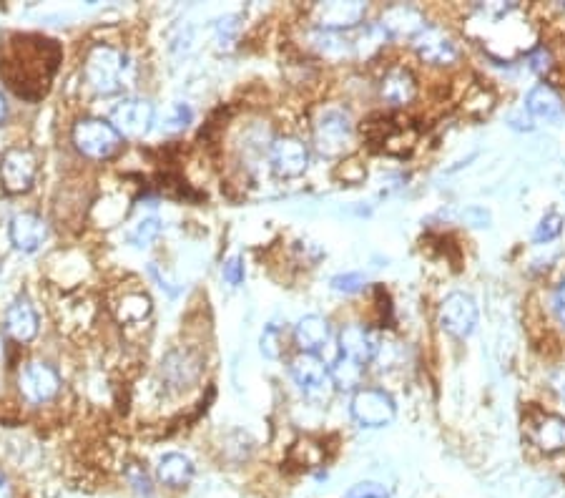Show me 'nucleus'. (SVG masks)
<instances>
[{
  "label": "nucleus",
  "instance_id": "1",
  "mask_svg": "<svg viewBox=\"0 0 565 498\" xmlns=\"http://www.w3.org/2000/svg\"><path fill=\"white\" fill-rule=\"evenodd\" d=\"M131 73L134 66L129 56L111 46H96L86 58V81L96 94H119L131 83Z\"/></svg>",
  "mask_w": 565,
  "mask_h": 498
},
{
  "label": "nucleus",
  "instance_id": "2",
  "mask_svg": "<svg viewBox=\"0 0 565 498\" xmlns=\"http://www.w3.org/2000/svg\"><path fill=\"white\" fill-rule=\"evenodd\" d=\"M73 144L88 159L106 161L119 154L124 146V136L113 129L111 121L81 119L73 126Z\"/></svg>",
  "mask_w": 565,
  "mask_h": 498
},
{
  "label": "nucleus",
  "instance_id": "3",
  "mask_svg": "<svg viewBox=\"0 0 565 498\" xmlns=\"http://www.w3.org/2000/svg\"><path fill=\"white\" fill-rule=\"evenodd\" d=\"M355 131L345 111L329 109L314 124V146L322 156H342L350 151Z\"/></svg>",
  "mask_w": 565,
  "mask_h": 498
},
{
  "label": "nucleus",
  "instance_id": "4",
  "mask_svg": "<svg viewBox=\"0 0 565 498\" xmlns=\"http://www.w3.org/2000/svg\"><path fill=\"white\" fill-rule=\"evenodd\" d=\"M352 418L365 428H385L395 421L397 405L392 395L380 388H360L352 395Z\"/></svg>",
  "mask_w": 565,
  "mask_h": 498
},
{
  "label": "nucleus",
  "instance_id": "5",
  "mask_svg": "<svg viewBox=\"0 0 565 498\" xmlns=\"http://www.w3.org/2000/svg\"><path fill=\"white\" fill-rule=\"evenodd\" d=\"M38 174V159L26 146L8 149L0 159V184L8 194H23L33 187Z\"/></svg>",
  "mask_w": 565,
  "mask_h": 498
},
{
  "label": "nucleus",
  "instance_id": "6",
  "mask_svg": "<svg viewBox=\"0 0 565 498\" xmlns=\"http://www.w3.org/2000/svg\"><path fill=\"white\" fill-rule=\"evenodd\" d=\"M289 373L307 398H327L334 385L329 368L317 353H299L289 365Z\"/></svg>",
  "mask_w": 565,
  "mask_h": 498
},
{
  "label": "nucleus",
  "instance_id": "7",
  "mask_svg": "<svg viewBox=\"0 0 565 498\" xmlns=\"http://www.w3.org/2000/svg\"><path fill=\"white\" fill-rule=\"evenodd\" d=\"M18 388H21V395L28 403H51L61 390V375L46 363H28L18 375Z\"/></svg>",
  "mask_w": 565,
  "mask_h": 498
},
{
  "label": "nucleus",
  "instance_id": "8",
  "mask_svg": "<svg viewBox=\"0 0 565 498\" xmlns=\"http://www.w3.org/2000/svg\"><path fill=\"white\" fill-rule=\"evenodd\" d=\"M111 124L121 136L141 139L154 126V106L146 99H121L111 109Z\"/></svg>",
  "mask_w": 565,
  "mask_h": 498
},
{
  "label": "nucleus",
  "instance_id": "9",
  "mask_svg": "<svg viewBox=\"0 0 565 498\" xmlns=\"http://www.w3.org/2000/svg\"><path fill=\"white\" fill-rule=\"evenodd\" d=\"M269 161H272V169L277 177H302L309 169V149L304 146V141L294 139V136H279L269 146Z\"/></svg>",
  "mask_w": 565,
  "mask_h": 498
},
{
  "label": "nucleus",
  "instance_id": "10",
  "mask_svg": "<svg viewBox=\"0 0 565 498\" xmlns=\"http://www.w3.org/2000/svg\"><path fill=\"white\" fill-rule=\"evenodd\" d=\"M440 325L455 338H468L478 325V305L465 292H452L440 307Z\"/></svg>",
  "mask_w": 565,
  "mask_h": 498
},
{
  "label": "nucleus",
  "instance_id": "11",
  "mask_svg": "<svg viewBox=\"0 0 565 498\" xmlns=\"http://www.w3.org/2000/svg\"><path fill=\"white\" fill-rule=\"evenodd\" d=\"M525 431L533 446L543 453H558L565 448V418L545 410H533L525 418Z\"/></svg>",
  "mask_w": 565,
  "mask_h": 498
},
{
  "label": "nucleus",
  "instance_id": "12",
  "mask_svg": "<svg viewBox=\"0 0 565 498\" xmlns=\"http://www.w3.org/2000/svg\"><path fill=\"white\" fill-rule=\"evenodd\" d=\"M412 46H415L417 56L425 63H432V66H450V63L458 61V46L442 28L427 26L412 41Z\"/></svg>",
  "mask_w": 565,
  "mask_h": 498
},
{
  "label": "nucleus",
  "instance_id": "13",
  "mask_svg": "<svg viewBox=\"0 0 565 498\" xmlns=\"http://www.w3.org/2000/svg\"><path fill=\"white\" fill-rule=\"evenodd\" d=\"M367 6L365 3H319L314 8V21L322 31H345L355 28L365 21Z\"/></svg>",
  "mask_w": 565,
  "mask_h": 498
},
{
  "label": "nucleus",
  "instance_id": "14",
  "mask_svg": "<svg viewBox=\"0 0 565 498\" xmlns=\"http://www.w3.org/2000/svg\"><path fill=\"white\" fill-rule=\"evenodd\" d=\"M339 355L355 360V363L365 365L372 363L377 355V340L365 325L360 322H352V325L342 327L339 332Z\"/></svg>",
  "mask_w": 565,
  "mask_h": 498
},
{
  "label": "nucleus",
  "instance_id": "15",
  "mask_svg": "<svg viewBox=\"0 0 565 498\" xmlns=\"http://www.w3.org/2000/svg\"><path fill=\"white\" fill-rule=\"evenodd\" d=\"M8 232H11L13 247L21 249V252H36L48 239V222L41 214L21 212L11 219Z\"/></svg>",
  "mask_w": 565,
  "mask_h": 498
},
{
  "label": "nucleus",
  "instance_id": "16",
  "mask_svg": "<svg viewBox=\"0 0 565 498\" xmlns=\"http://www.w3.org/2000/svg\"><path fill=\"white\" fill-rule=\"evenodd\" d=\"M380 28L387 38H412L415 41L427 28L425 16L412 6H392L382 13Z\"/></svg>",
  "mask_w": 565,
  "mask_h": 498
},
{
  "label": "nucleus",
  "instance_id": "17",
  "mask_svg": "<svg viewBox=\"0 0 565 498\" xmlns=\"http://www.w3.org/2000/svg\"><path fill=\"white\" fill-rule=\"evenodd\" d=\"M38 312L33 310L31 302L26 297H18L6 312V330L16 343H31L33 338L38 335Z\"/></svg>",
  "mask_w": 565,
  "mask_h": 498
},
{
  "label": "nucleus",
  "instance_id": "18",
  "mask_svg": "<svg viewBox=\"0 0 565 498\" xmlns=\"http://www.w3.org/2000/svg\"><path fill=\"white\" fill-rule=\"evenodd\" d=\"M525 109L533 116L535 121H545V124H558L565 116L563 99L555 94V89H550L548 83H538L525 99Z\"/></svg>",
  "mask_w": 565,
  "mask_h": 498
},
{
  "label": "nucleus",
  "instance_id": "19",
  "mask_svg": "<svg viewBox=\"0 0 565 498\" xmlns=\"http://www.w3.org/2000/svg\"><path fill=\"white\" fill-rule=\"evenodd\" d=\"M201 373V363L189 353V350H176V353L166 355L161 363V375L171 388H186L194 383Z\"/></svg>",
  "mask_w": 565,
  "mask_h": 498
},
{
  "label": "nucleus",
  "instance_id": "20",
  "mask_svg": "<svg viewBox=\"0 0 565 498\" xmlns=\"http://www.w3.org/2000/svg\"><path fill=\"white\" fill-rule=\"evenodd\" d=\"M417 94V83L407 68H392L385 73L380 83V96L390 106H405L415 99Z\"/></svg>",
  "mask_w": 565,
  "mask_h": 498
},
{
  "label": "nucleus",
  "instance_id": "21",
  "mask_svg": "<svg viewBox=\"0 0 565 498\" xmlns=\"http://www.w3.org/2000/svg\"><path fill=\"white\" fill-rule=\"evenodd\" d=\"M156 478H159L164 486L171 488H184L189 486L191 478H194V463L189 461L181 453H166L156 463Z\"/></svg>",
  "mask_w": 565,
  "mask_h": 498
},
{
  "label": "nucleus",
  "instance_id": "22",
  "mask_svg": "<svg viewBox=\"0 0 565 498\" xmlns=\"http://www.w3.org/2000/svg\"><path fill=\"white\" fill-rule=\"evenodd\" d=\"M294 338H297L302 353H317L329 343V322L322 315L302 317L294 330Z\"/></svg>",
  "mask_w": 565,
  "mask_h": 498
},
{
  "label": "nucleus",
  "instance_id": "23",
  "mask_svg": "<svg viewBox=\"0 0 565 498\" xmlns=\"http://www.w3.org/2000/svg\"><path fill=\"white\" fill-rule=\"evenodd\" d=\"M312 43L314 48L327 58H342L355 53V41L345 38L339 31H322V28H317V31L312 33Z\"/></svg>",
  "mask_w": 565,
  "mask_h": 498
},
{
  "label": "nucleus",
  "instance_id": "24",
  "mask_svg": "<svg viewBox=\"0 0 565 498\" xmlns=\"http://www.w3.org/2000/svg\"><path fill=\"white\" fill-rule=\"evenodd\" d=\"M362 373H365V365L355 363V360L345 358V355H337L332 365H329V375H332V383L339 390H355L362 383Z\"/></svg>",
  "mask_w": 565,
  "mask_h": 498
},
{
  "label": "nucleus",
  "instance_id": "25",
  "mask_svg": "<svg viewBox=\"0 0 565 498\" xmlns=\"http://www.w3.org/2000/svg\"><path fill=\"white\" fill-rule=\"evenodd\" d=\"M151 312V302L146 295H126L119 307L121 322H139Z\"/></svg>",
  "mask_w": 565,
  "mask_h": 498
},
{
  "label": "nucleus",
  "instance_id": "26",
  "mask_svg": "<svg viewBox=\"0 0 565 498\" xmlns=\"http://www.w3.org/2000/svg\"><path fill=\"white\" fill-rule=\"evenodd\" d=\"M560 232H563V217L558 212H550L540 219L538 229H535V242H553L555 237H560Z\"/></svg>",
  "mask_w": 565,
  "mask_h": 498
},
{
  "label": "nucleus",
  "instance_id": "27",
  "mask_svg": "<svg viewBox=\"0 0 565 498\" xmlns=\"http://www.w3.org/2000/svg\"><path fill=\"white\" fill-rule=\"evenodd\" d=\"M365 285L367 280L360 272H347V275H337L332 280V290L345 292V295H355V292H360Z\"/></svg>",
  "mask_w": 565,
  "mask_h": 498
},
{
  "label": "nucleus",
  "instance_id": "28",
  "mask_svg": "<svg viewBox=\"0 0 565 498\" xmlns=\"http://www.w3.org/2000/svg\"><path fill=\"white\" fill-rule=\"evenodd\" d=\"M387 496H390V491H387L382 483L375 481H362L345 493V498H387Z\"/></svg>",
  "mask_w": 565,
  "mask_h": 498
},
{
  "label": "nucleus",
  "instance_id": "29",
  "mask_svg": "<svg viewBox=\"0 0 565 498\" xmlns=\"http://www.w3.org/2000/svg\"><path fill=\"white\" fill-rule=\"evenodd\" d=\"M129 481H131V486L136 488V493H139L141 498H154V493H151V481H149V476H146V471L141 466H129Z\"/></svg>",
  "mask_w": 565,
  "mask_h": 498
},
{
  "label": "nucleus",
  "instance_id": "30",
  "mask_svg": "<svg viewBox=\"0 0 565 498\" xmlns=\"http://www.w3.org/2000/svg\"><path fill=\"white\" fill-rule=\"evenodd\" d=\"M191 121V109L184 104H176L174 109H171V116L166 119V131H184L186 126H189Z\"/></svg>",
  "mask_w": 565,
  "mask_h": 498
},
{
  "label": "nucleus",
  "instance_id": "31",
  "mask_svg": "<svg viewBox=\"0 0 565 498\" xmlns=\"http://www.w3.org/2000/svg\"><path fill=\"white\" fill-rule=\"evenodd\" d=\"M159 229H161L159 219H156V217L144 219V222H139V227H136L134 239H136V242H139V247H146V244H149L151 239H154L156 234H159Z\"/></svg>",
  "mask_w": 565,
  "mask_h": 498
},
{
  "label": "nucleus",
  "instance_id": "32",
  "mask_svg": "<svg viewBox=\"0 0 565 498\" xmlns=\"http://www.w3.org/2000/svg\"><path fill=\"white\" fill-rule=\"evenodd\" d=\"M224 280L229 285H242L244 282V260L242 257H232V260L224 265Z\"/></svg>",
  "mask_w": 565,
  "mask_h": 498
},
{
  "label": "nucleus",
  "instance_id": "33",
  "mask_svg": "<svg viewBox=\"0 0 565 498\" xmlns=\"http://www.w3.org/2000/svg\"><path fill=\"white\" fill-rule=\"evenodd\" d=\"M262 353L267 358H279V338H277V327H267L262 335Z\"/></svg>",
  "mask_w": 565,
  "mask_h": 498
},
{
  "label": "nucleus",
  "instance_id": "34",
  "mask_svg": "<svg viewBox=\"0 0 565 498\" xmlns=\"http://www.w3.org/2000/svg\"><path fill=\"white\" fill-rule=\"evenodd\" d=\"M555 312H558L560 322L565 325V280L560 282L558 292H555Z\"/></svg>",
  "mask_w": 565,
  "mask_h": 498
},
{
  "label": "nucleus",
  "instance_id": "35",
  "mask_svg": "<svg viewBox=\"0 0 565 498\" xmlns=\"http://www.w3.org/2000/svg\"><path fill=\"white\" fill-rule=\"evenodd\" d=\"M0 498H11V486H8V481L3 473H0Z\"/></svg>",
  "mask_w": 565,
  "mask_h": 498
},
{
  "label": "nucleus",
  "instance_id": "36",
  "mask_svg": "<svg viewBox=\"0 0 565 498\" xmlns=\"http://www.w3.org/2000/svg\"><path fill=\"white\" fill-rule=\"evenodd\" d=\"M6 116H8V101L6 96H3V91H0V124L6 121Z\"/></svg>",
  "mask_w": 565,
  "mask_h": 498
},
{
  "label": "nucleus",
  "instance_id": "37",
  "mask_svg": "<svg viewBox=\"0 0 565 498\" xmlns=\"http://www.w3.org/2000/svg\"><path fill=\"white\" fill-rule=\"evenodd\" d=\"M3 353H6V345H3V338H0V360H3Z\"/></svg>",
  "mask_w": 565,
  "mask_h": 498
}]
</instances>
